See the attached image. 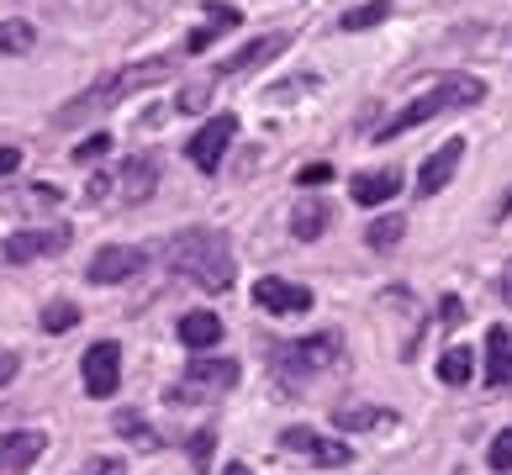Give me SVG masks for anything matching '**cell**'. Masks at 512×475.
<instances>
[{"instance_id": "1", "label": "cell", "mask_w": 512, "mask_h": 475, "mask_svg": "<svg viewBox=\"0 0 512 475\" xmlns=\"http://www.w3.org/2000/svg\"><path fill=\"white\" fill-rule=\"evenodd\" d=\"M169 74H175V59H169V53H159V59H143V64H127V69H117V74H106V80H96L85 95H74V101L59 111V127L96 122L101 111L122 106L127 95H138V90H148V85H159V80H169Z\"/></svg>"}, {"instance_id": "2", "label": "cell", "mask_w": 512, "mask_h": 475, "mask_svg": "<svg viewBox=\"0 0 512 475\" xmlns=\"http://www.w3.org/2000/svg\"><path fill=\"white\" fill-rule=\"evenodd\" d=\"M169 264H175V275L201 285V291H227L233 285V254H227V238L217 227H185L169 243Z\"/></svg>"}, {"instance_id": "3", "label": "cell", "mask_w": 512, "mask_h": 475, "mask_svg": "<svg viewBox=\"0 0 512 475\" xmlns=\"http://www.w3.org/2000/svg\"><path fill=\"white\" fill-rule=\"evenodd\" d=\"M486 95V85L476 80V74H439L423 95H412V101L396 111V117L375 132V138H402V132H412V127H423V122H433V117H444V111H460V106H476Z\"/></svg>"}, {"instance_id": "4", "label": "cell", "mask_w": 512, "mask_h": 475, "mask_svg": "<svg viewBox=\"0 0 512 475\" xmlns=\"http://www.w3.org/2000/svg\"><path fill=\"white\" fill-rule=\"evenodd\" d=\"M338 359H344V338L338 333H307V338H291V344L270 349V365L286 386H301V380H312L317 370L338 365Z\"/></svg>"}, {"instance_id": "5", "label": "cell", "mask_w": 512, "mask_h": 475, "mask_svg": "<svg viewBox=\"0 0 512 475\" xmlns=\"http://www.w3.org/2000/svg\"><path fill=\"white\" fill-rule=\"evenodd\" d=\"M69 222H53V227H22V233H11L6 238V259L11 264H27V259H48V254H59L69 249Z\"/></svg>"}, {"instance_id": "6", "label": "cell", "mask_w": 512, "mask_h": 475, "mask_svg": "<svg viewBox=\"0 0 512 475\" xmlns=\"http://www.w3.org/2000/svg\"><path fill=\"white\" fill-rule=\"evenodd\" d=\"M233 132H238V117L227 111V117H212L191 143H185V154H191V164L201 169V175H217V164L227 154V143H233Z\"/></svg>"}, {"instance_id": "7", "label": "cell", "mask_w": 512, "mask_h": 475, "mask_svg": "<svg viewBox=\"0 0 512 475\" xmlns=\"http://www.w3.org/2000/svg\"><path fill=\"white\" fill-rule=\"evenodd\" d=\"M80 375H85V396H111L122 386V349L117 344H90L80 359Z\"/></svg>"}, {"instance_id": "8", "label": "cell", "mask_w": 512, "mask_h": 475, "mask_svg": "<svg viewBox=\"0 0 512 475\" xmlns=\"http://www.w3.org/2000/svg\"><path fill=\"white\" fill-rule=\"evenodd\" d=\"M254 301H259L270 317H301V312H312V291H307V285L280 280V275L254 280Z\"/></svg>"}, {"instance_id": "9", "label": "cell", "mask_w": 512, "mask_h": 475, "mask_svg": "<svg viewBox=\"0 0 512 475\" xmlns=\"http://www.w3.org/2000/svg\"><path fill=\"white\" fill-rule=\"evenodd\" d=\"M280 444L296 449V454H307V460H312V465H322V470H344V465L354 460L349 444L322 439V433H312V428H286V433H280Z\"/></svg>"}, {"instance_id": "10", "label": "cell", "mask_w": 512, "mask_h": 475, "mask_svg": "<svg viewBox=\"0 0 512 475\" xmlns=\"http://www.w3.org/2000/svg\"><path fill=\"white\" fill-rule=\"evenodd\" d=\"M143 249H127V243H111V249H101L96 259H90V280H96V285H122V280H132V275H138L143 270Z\"/></svg>"}, {"instance_id": "11", "label": "cell", "mask_w": 512, "mask_h": 475, "mask_svg": "<svg viewBox=\"0 0 512 475\" xmlns=\"http://www.w3.org/2000/svg\"><path fill=\"white\" fill-rule=\"evenodd\" d=\"M233 386H238V359H196V365H185V391H175V396L233 391Z\"/></svg>"}, {"instance_id": "12", "label": "cell", "mask_w": 512, "mask_h": 475, "mask_svg": "<svg viewBox=\"0 0 512 475\" xmlns=\"http://www.w3.org/2000/svg\"><path fill=\"white\" fill-rule=\"evenodd\" d=\"M460 159H465V138H449L439 154H428V164H423V175H417V196H439V190L454 180V169H460Z\"/></svg>"}, {"instance_id": "13", "label": "cell", "mask_w": 512, "mask_h": 475, "mask_svg": "<svg viewBox=\"0 0 512 475\" xmlns=\"http://www.w3.org/2000/svg\"><path fill=\"white\" fill-rule=\"evenodd\" d=\"M43 433L22 428V433H0V475H27V465L43 454Z\"/></svg>"}, {"instance_id": "14", "label": "cell", "mask_w": 512, "mask_h": 475, "mask_svg": "<svg viewBox=\"0 0 512 475\" xmlns=\"http://www.w3.org/2000/svg\"><path fill=\"white\" fill-rule=\"evenodd\" d=\"M180 344H185V349H196V354L217 349V344H222V317H217V312H206V307L185 312V317H180Z\"/></svg>"}, {"instance_id": "15", "label": "cell", "mask_w": 512, "mask_h": 475, "mask_svg": "<svg viewBox=\"0 0 512 475\" xmlns=\"http://www.w3.org/2000/svg\"><path fill=\"white\" fill-rule=\"evenodd\" d=\"M396 190H402V180H396V169H365V175L349 180V196L354 206H386Z\"/></svg>"}, {"instance_id": "16", "label": "cell", "mask_w": 512, "mask_h": 475, "mask_svg": "<svg viewBox=\"0 0 512 475\" xmlns=\"http://www.w3.org/2000/svg\"><path fill=\"white\" fill-rule=\"evenodd\" d=\"M243 16L233 11V6H222V0H206V27H196L191 37H185V53H206L217 43V32H227V27H238Z\"/></svg>"}, {"instance_id": "17", "label": "cell", "mask_w": 512, "mask_h": 475, "mask_svg": "<svg viewBox=\"0 0 512 475\" xmlns=\"http://www.w3.org/2000/svg\"><path fill=\"white\" fill-rule=\"evenodd\" d=\"M486 386H512V333L486 328Z\"/></svg>"}, {"instance_id": "18", "label": "cell", "mask_w": 512, "mask_h": 475, "mask_svg": "<svg viewBox=\"0 0 512 475\" xmlns=\"http://www.w3.org/2000/svg\"><path fill=\"white\" fill-rule=\"evenodd\" d=\"M154 185H159V159H127L122 164V201L127 206H138L143 196H154Z\"/></svg>"}, {"instance_id": "19", "label": "cell", "mask_w": 512, "mask_h": 475, "mask_svg": "<svg viewBox=\"0 0 512 475\" xmlns=\"http://www.w3.org/2000/svg\"><path fill=\"white\" fill-rule=\"evenodd\" d=\"M286 43H291L286 32H270V37H259V43H249L243 53H233L227 64H217V74H243V69H254L264 59H275V53H286Z\"/></svg>"}, {"instance_id": "20", "label": "cell", "mask_w": 512, "mask_h": 475, "mask_svg": "<svg viewBox=\"0 0 512 475\" xmlns=\"http://www.w3.org/2000/svg\"><path fill=\"white\" fill-rule=\"evenodd\" d=\"M333 423L344 428V433H370V428L396 423V412H386V407H338V412H333Z\"/></svg>"}, {"instance_id": "21", "label": "cell", "mask_w": 512, "mask_h": 475, "mask_svg": "<svg viewBox=\"0 0 512 475\" xmlns=\"http://www.w3.org/2000/svg\"><path fill=\"white\" fill-rule=\"evenodd\" d=\"M402 233H407V217H402V212H386V217H375V222L365 227V243H370V249H396V243H402Z\"/></svg>"}, {"instance_id": "22", "label": "cell", "mask_w": 512, "mask_h": 475, "mask_svg": "<svg viewBox=\"0 0 512 475\" xmlns=\"http://www.w3.org/2000/svg\"><path fill=\"white\" fill-rule=\"evenodd\" d=\"M386 16H391V0H365V6H354V11L338 16V27H344V32H365V27H381Z\"/></svg>"}, {"instance_id": "23", "label": "cell", "mask_w": 512, "mask_h": 475, "mask_svg": "<svg viewBox=\"0 0 512 475\" xmlns=\"http://www.w3.org/2000/svg\"><path fill=\"white\" fill-rule=\"evenodd\" d=\"M291 233H296L301 243L322 238V233H328V206H322V201H312V206H296V217H291Z\"/></svg>"}, {"instance_id": "24", "label": "cell", "mask_w": 512, "mask_h": 475, "mask_svg": "<svg viewBox=\"0 0 512 475\" xmlns=\"http://www.w3.org/2000/svg\"><path fill=\"white\" fill-rule=\"evenodd\" d=\"M37 43V32H32V22H0V59H16V53H27Z\"/></svg>"}, {"instance_id": "25", "label": "cell", "mask_w": 512, "mask_h": 475, "mask_svg": "<svg viewBox=\"0 0 512 475\" xmlns=\"http://www.w3.org/2000/svg\"><path fill=\"white\" fill-rule=\"evenodd\" d=\"M470 365H476V359H470V349H449V354L439 359V380H444V386H465Z\"/></svg>"}, {"instance_id": "26", "label": "cell", "mask_w": 512, "mask_h": 475, "mask_svg": "<svg viewBox=\"0 0 512 475\" xmlns=\"http://www.w3.org/2000/svg\"><path fill=\"white\" fill-rule=\"evenodd\" d=\"M111 428H117L127 444H148V449L159 444V439H154V428H143V417H138V412H117V417H111Z\"/></svg>"}, {"instance_id": "27", "label": "cell", "mask_w": 512, "mask_h": 475, "mask_svg": "<svg viewBox=\"0 0 512 475\" xmlns=\"http://www.w3.org/2000/svg\"><path fill=\"white\" fill-rule=\"evenodd\" d=\"M80 322V307H69V301H53V307H43V328L48 333H64V328H74Z\"/></svg>"}, {"instance_id": "28", "label": "cell", "mask_w": 512, "mask_h": 475, "mask_svg": "<svg viewBox=\"0 0 512 475\" xmlns=\"http://www.w3.org/2000/svg\"><path fill=\"white\" fill-rule=\"evenodd\" d=\"M486 465H491V470H512V428H502L497 439H491V449H486Z\"/></svg>"}, {"instance_id": "29", "label": "cell", "mask_w": 512, "mask_h": 475, "mask_svg": "<svg viewBox=\"0 0 512 475\" xmlns=\"http://www.w3.org/2000/svg\"><path fill=\"white\" fill-rule=\"evenodd\" d=\"M101 154H111V138H106V132H96V138H85V143H74V159H101Z\"/></svg>"}, {"instance_id": "30", "label": "cell", "mask_w": 512, "mask_h": 475, "mask_svg": "<svg viewBox=\"0 0 512 475\" xmlns=\"http://www.w3.org/2000/svg\"><path fill=\"white\" fill-rule=\"evenodd\" d=\"M333 180V164H307V169H296V185H328Z\"/></svg>"}, {"instance_id": "31", "label": "cell", "mask_w": 512, "mask_h": 475, "mask_svg": "<svg viewBox=\"0 0 512 475\" xmlns=\"http://www.w3.org/2000/svg\"><path fill=\"white\" fill-rule=\"evenodd\" d=\"M191 460H196V470H206V460H212V428H201L191 439Z\"/></svg>"}, {"instance_id": "32", "label": "cell", "mask_w": 512, "mask_h": 475, "mask_svg": "<svg viewBox=\"0 0 512 475\" xmlns=\"http://www.w3.org/2000/svg\"><path fill=\"white\" fill-rule=\"evenodd\" d=\"M80 475H127V465H122V460H106V454H101V460H85Z\"/></svg>"}, {"instance_id": "33", "label": "cell", "mask_w": 512, "mask_h": 475, "mask_svg": "<svg viewBox=\"0 0 512 475\" xmlns=\"http://www.w3.org/2000/svg\"><path fill=\"white\" fill-rule=\"evenodd\" d=\"M11 169H22V148H0V175H11Z\"/></svg>"}, {"instance_id": "34", "label": "cell", "mask_w": 512, "mask_h": 475, "mask_svg": "<svg viewBox=\"0 0 512 475\" xmlns=\"http://www.w3.org/2000/svg\"><path fill=\"white\" fill-rule=\"evenodd\" d=\"M502 301L512 307V259H507V270H502Z\"/></svg>"}, {"instance_id": "35", "label": "cell", "mask_w": 512, "mask_h": 475, "mask_svg": "<svg viewBox=\"0 0 512 475\" xmlns=\"http://www.w3.org/2000/svg\"><path fill=\"white\" fill-rule=\"evenodd\" d=\"M227 475H254V470H249V465H238V460H233V465H227Z\"/></svg>"}]
</instances>
